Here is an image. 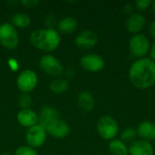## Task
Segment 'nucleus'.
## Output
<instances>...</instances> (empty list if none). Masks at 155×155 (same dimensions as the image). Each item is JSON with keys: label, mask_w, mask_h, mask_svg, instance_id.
I'll use <instances>...</instances> for the list:
<instances>
[{"label": "nucleus", "mask_w": 155, "mask_h": 155, "mask_svg": "<svg viewBox=\"0 0 155 155\" xmlns=\"http://www.w3.org/2000/svg\"><path fill=\"white\" fill-rule=\"evenodd\" d=\"M18 124L26 128L33 127L38 124V114L32 109H21L16 116Z\"/></svg>", "instance_id": "14"}, {"label": "nucleus", "mask_w": 155, "mask_h": 155, "mask_svg": "<svg viewBox=\"0 0 155 155\" xmlns=\"http://www.w3.org/2000/svg\"><path fill=\"white\" fill-rule=\"evenodd\" d=\"M129 79L137 89L146 90L155 84V62L149 57L135 60L129 69Z\"/></svg>", "instance_id": "1"}, {"label": "nucleus", "mask_w": 155, "mask_h": 155, "mask_svg": "<svg viewBox=\"0 0 155 155\" xmlns=\"http://www.w3.org/2000/svg\"><path fill=\"white\" fill-rule=\"evenodd\" d=\"M77 103L79 107L84 112H92L94 108L95 102L93 94L88 91H82L77 97Z\"/></svg>", "instance_id": "16"}, {"label": "nucleus", "mask_w": 155, "mask_h": 155, "mask_svg": "<svg viewBox=\"0 0 155 155\" xmlns=\"http://www.w3.org/2000/svg\"><path fill=\"white\" fill-rule=\"evenodd\" d=\"M32 103H33L32 97L28 94H23L20 96L19 101H18V104L21 109H30Z\"/></svg>", "instance_id": "22"}, {"label": "nucleus", "mask_w": 155, "mask_h": 155, "mask_svg": "<svg viewBox=\"0 0 155 155\" xmlns=\"http://www.w3.org/2000/svg\"><path fill=\"white\" fill-rule=\"evenodd\" d=\"M21 4L23 5H25V7L34 8L38 5L39 1L38 0H23V1H21Z\"/></svg>", "instance_id": "25"}, {"label": "nucleus", "mask_w": 155, "mask_h": 155, "mask_svg": "<svg viewBox=\"0 0 155 155\" xmlns=\"http://www.w3.org/2000/svg\"><path fill=\"white\" fill-rule=\"evenodd\" d=\"M46 135L47 134L45 130L38 124L33 127L28 128L25 134V141L27 146L34 149L41 147L46 140Z\"/></svg>", "instance_id": "9"}, {"label": "nucleus", "mask_w": 155, "mask_h": 155, "mask_svg": "<svg viewBox=\"0 0 155 155\" xmlns=\"http://www.w3.org/2000/svg\"><path fill=\"white\" fill-rule=\"evenodd\" d=\"M153 2L151 0H136L134 5L135 6V8L138 11H144L147 10L151 5H152Z\"/></svg>", "instance_id": "24"}, {"label": "nucleus", "mask_w": 155, "mask_h": 155, "mask_svg": "<svg viewBox=\"0 0 155 155\" xmlns=\"http://www.w3.org/2000/svg\"><path fill=\"white\" fill-rule=\"evenodd\" d=\"M39 66L46 74L52 76H60L64 73V66L62 63L52 54H45L41 57Z\"/></svg>", "instance_id": "8"}, {"label": "nucleus", "mask_w": 155, "mask_h": 155, "mask_svg": "<svg viewBox=\"0 0 155 155\" xmlns=\"http://www.w3.org/2000/svg\"><path fill=\"white\" fill-rule=\"evenodd\" d=\"M78 22L74 17L66 16L62 18L57 25L58 31L63 34H71L77 29Z\"/></svg>", "instance_id": "17"}, {"label": "nucleus", "mask_w": 155, "mask_h": 155, "mask_svg": "<svg viewBox=\"0 0 155 155\" xmlns=\"http://www.w3.org/2000/svg\"><path fill=\"white\" fill-rule=\"evenodd\" d=\"M11 22L15 27L25 28L30 25L31 18L25 13H15L11 16Z\"/></svg>", "instance_id": "20"}, {"label": "nucleus", "mask_w": 155, "mask_h": 155, "mask_svg": "<svg viewBox=\"0 0 155 155\" xmlns=\"http://www.w3.org/2000/svg\"><path fill=\"white\" fill-rule=\"evenodd\" d=\"M38 124H40L49 135L63 139L70 133V127L67 123L62 119L59 112L52 107L45 105L41 108L38 114Z\"/></svg>", "instance_id": "2"}, {"label": "nucleus", "mask_w": 155, "mask_h": 155, "mask_svg": "<svg viewBox=\"0 0 155 155\" xmlns=\"http://www.w3.org/2000/svg\"><path fill=\"white\" fill-rule=\"evenodd\" d=\"M15 155H38V153L34 148L29 146H20L15 150Z\"/></svg>", "instance_id": "23"}, {"label": "nucleus", "mask_w": 155, "mask_h": 155, "mask_svg": "<svg viewBox=\"0 0 155 155\" xmlns=\"http://www.w3.org/2000/svg\"><path fill=\"white\" fill-rule=\"evenodd\" d=\"M45 25L47 26L46 28H53V25L55 22V17L53 15H48L45 17Z\"/></svg>", "instance_id": "26"}, {"label": "nucleus", "mask_w": 155, "mask_h": 155, "mask_svg": "<svg viewBox=\"0 0 155 155\" xmlns=\"http://www.w3.org/2000/svg\"><path fill=\"white\" fill-rule=\"evenodd\" d=\"M79 64L83 69L90 73H97L104 69L105 62L104 58L97 54H86L83 55Z\"/></svg>", "instance_id": "10"}, {"label": "nucleus", "mask_w": 155, "mask_h": 155, "mask_svg": "<svg viewBox=\"0 0 155 155\" xmlns=\"http://www.w3.org/2000/svg\"><path fill=\"white\" fill-rule=\"evenodd\" d=\"M134 9H135V6H134V4H127V5H125L124 7V13L127 14L128 15L134 14Z\"/></svg>", "instance_id": "27"}, {"label": "nucleus", "mask_w": 155, "mask_h": 155, "mask_svg": "<svg viewBox=\"0 0 155 155\" xmlns=\"http://www.w3.org/2000/svg\"><path fill=\"white\" fill-rule=\"evenodd\" d=\"M150 47L149 38L142 33L134 35L129 41V50L132 55L138 59L146 57V54H149Z\"/></svg>", "instance_id": "5"}, {"label": "nucleus", "mask_w": 155, "mask_h": 155, "mask_svg": "<svg viewBox=\"0 0 155 155\" xmlns=\"http://www.w3.org/2000/svg\"><path fill=\"white\" fill-rule=\"evenodd\" d=\"M38 84V76L33 70L26 69L22 71L16 78V85L23 94H29Z\"/></svg>", "instance_id": "7"}, {"label": "nucleus", "mask_w": 155, "mask_h": 155, "mask_svg": "<svg viewBox=\"0 0 155 155\" xmlns=\"http://www.w3.org/2000/svg\"><path fill=\"white\" fill-rule=\"evenodd\" d=\"M129 155H154V149L150 142L135 140L128 147Z\"/></svg>", "instance_id": "13"}, {"label": "nucleus", "mask_w": 155, "mask_h": 155, "mask_svg": "<svg viewBox=\"0 0 155 155\" xmlns=\"http://www.w3.org/2000/svg\"><path fill=\"white\" fill-rule=\"evenodd\" d=\"M152 8H153V11L154 12L155 14V1H153V4H152Z\"/></svg>", "instance_id": "30"}, {"label": "nucleus", "mask_w": 155, "mask_h": 155, "mask_svg": "<svg viewBox=\"0 0 155 155\" xmlns=\"http://www.w3.org/2000/svg\"><path fill=\"white\" fill-rule=\"evenodd\" d=\"M108 149L112 155H129L127 145L120 139H114L110 141Z\"/></svg>", "instance_id": "18"}, {"label": "nucleus", "mask_w": 155, "mask_h": 155, "mask_svg": "<svg viewBox=\"0 0 155 155\" xmlns=\"http://www.w3.org/2000/svg\"><path fill=\"white\" fill-rule=\"evenodd\" d=\"M137 136V133H136V129L134 128H132V127H127V128H124L121 134H120V140L123 141L124 143H126V142H134L135 141V137Z\"/></svg>", "instance_id": "21"}, {"label": "nucleus", "mask_w": 155, "mask_h": 155, "mask_svg": "<svg viewBox=\"0 0 155 155\" xmlns=\"http://www.w3.org/2000/svg\"><path fill=\"white\" fill-rule=\"evenodd\" d=\"M97 43L98 35L94 32L90 30H84L80 32L74 39L75 45L83 50L92 49L96 45Z\"/></svg>", "instance_id": "11"}, {"label": "nucleus", "mask_w": 155, "mask_h": 155, "mask_svg": "<svg viewBox=\"0 0 155 155\" xmlns=\"http://www.w3.org/2000/svg\"><path fill=\"white\" fill-rule=\"evenodd\" d=\"M146 25V18L141 13L134 12V14L128 15L125 20V29L134 35L140 34L141 31L145 27Z\"/></svg>", "instance_id": "12"}, {"label": "nucleus", "mask_w": 155, "mask_h": 155, "mask_svg": "<svg viewBox=\"0 0 155 155\" xmlns=\"http://www.w3.org/2000/svg\"><path fill=\"white\" fill-rule=\"evenodd\" d=\"M97 133L106 141H112L119 134V124L117 121L110 115H103L97 122Z\"/></svg>", "instance_id": "4"}, {"label": "nucleus", "mask_w": 155, "mask_h": 155, "mask_svg": "<svg viewBox=\"0 0 155 155\" xmlns=\"http://www.w3.org/2000/svg\"><path fill=\"white\" fill-rule=\"evenodd\" d=\"M137 136L141 140L147 142L155 141V124L151 121H143L140 123L136 128Z\"/></svg>", "instance_id": "15"}, {"label": "nucleus", "mask_w": 155, "mask_h": 155, "mask_svg": "<svg viewBox=\"0 0 155 155\" xmlns=\"http://www.w3.org/2000/svg\"><path fill=\"white\" fill-rule=\"evenodd\" d=\"M148 32H149L150 35L152 36V38H153L155 40V20L150 23L149 27H148Z\"/></svg>", "instance_id": "28"}, {"label": "nucleus", "mask_w": 155, "mask_h": 155, "mask_svg": "<svg viewBox=\"0 0 155 155\" xmlns=\"http://www.w3.org/2000/svg\"><path fill=\"white\" fill-rule=\"evenodd\" d=\"M1 155H11L9 153H3Z\"/></svg>", "instance_id": "31"}, {"label": "nucleus", "mask_w": 155, "mask_h": 155, "mask_svg": "<svg viewBox=\"0 0 155 155\" xmlns=\"http://www.w3.org/2000/svg\"><path fill=\"white\" fill-rule=\"evenodd\" d=\"M49 89L55 94H62L69 89V83L63 78H54L50 82Z\"/></svg>", "instance_id": "19"}, {"label": "nucleus", "mask_w": 155, "mask_h": 155, "mask_svg": "<svg viewBox=\"0 0 155 155\" xmlns=\"http://www.w3.org/2000/svg\"><path fill=\"white\" fill-rule=\"evenodd\" d=\"M19 44V36L15 27L10 23L0 25V45L6 49H15Z\"/></svg>", "instance_id": "6"}, {"label": "nucleus", "mask_w": 155, "mask_h": 155, "mask_svg": "<svg viewBox=\"0 0 155 155\" xmlns=\"http://www.w3.org/2000/svg\"><path fill=\"white\" fill-rule=\"evenodd\" d=\"M149 54H150V58L155 62V42L153 45H151Z\"/></svg>", "instance_id": "29"}, {"label": "nucleus", "mask_w": 155, "mask_h": 155, "mask_svg": "<svg viewBox=\"0 0 155 155\" xmlns=\"http://www.w3.org/2000/svg\"><path fill=\"white\" fill-rule=\"evenodd\" d=\"M29 42L36 49L50 53L59 46L61 36L54 28H42L30 34Z\"/></svg>", "instance_id": "3"}]
</instances>
